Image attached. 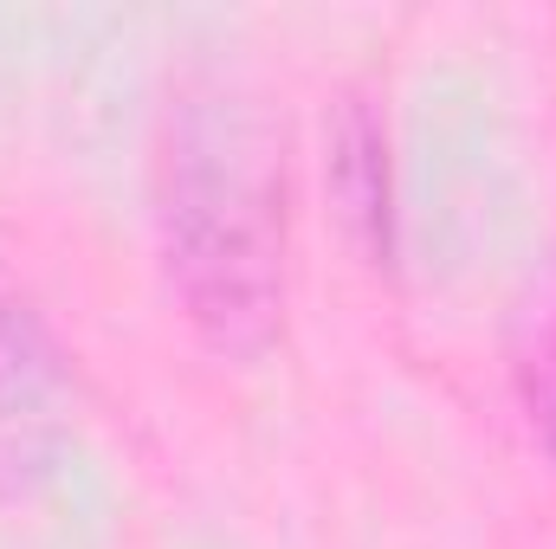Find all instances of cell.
<instances>
[{"label": "cell", "mask_w": 556, "mask_h": 549, "mask_svg": "<svg viewBox=\"0 0 556 549\" xmlns=\"http://www.w3.org/2000/svg\"><path fill=\"white\" fill-rule=\"evenodd\" d=\"M285 130L233 78L175 91L155 155L162 272L214 356L253 362L285 330Z\"/></svg>", "instance_id": "cell-1"}, {"label": "cell", "mask_w": 556, "mask_h": 549, "mask_svg": "<svg viewBox=\"0 0 556 549\" xmlns=\"http://www.w3.org/2000/svg\"><path fill=\"white\" fill-rule=\"evenodd\" d=\"M72 439V362L46 317L0 284V498L39 485Z\"/></svg>", "instance_id": "cell-2"}, {"label": "cell", "mask_w": 556, "mask_h": 549, "mask_svg": "<svg viewBox=\"0 0 556 549\" xmlns=\"http://www.w3.org/2000/svg\"><path fill=\"white\" fill-rule=\"evenodd\" d=\"M324 175L343 214V233L369 266L395 259V168H389V124L369 91H343L324 124Z\"/></svg>", "instance_id": "cell-3"}, {"label": "cell", "mask_w": 556, "mask_h": 549, "mask_svg": "<svg viewBox=\"0 0 556 549\" xmlns=\"http://www.w3.org/2000/svg\"><path fill=\"white\" fill-rule=\"evenodd\" d=\"M525 413H531V433L544 439V452L556 459V330L525 362Z\"/></svg>", "instance_id": "cell-4"}]
</instances>
